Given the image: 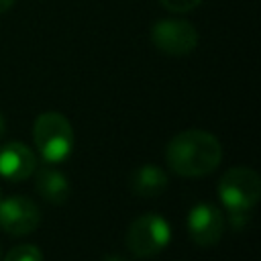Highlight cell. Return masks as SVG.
Instances as JSON below:
<instances>
[{
    "instance_id": "obj_1",
    "label": "cell",
    "mask_w": 261,
    "mask_h": 261,
    "mask_svg": "<svg viewBox=\"0 0 261 261\" xmlns=\"http://www.w3.org/2000/svg\"><path fill=\"white\" fill-rule=\"evenodd\" d=\"M222 159L220 141L202 128L177 133L165 147V161L181 177H202L218 167Z\"/></svg>"
},
{
    "instance_id": "obj_2",
    "label": "cell",
    "mask_w": 261,
    "mask_h": 261,
    "mask_svg": "<svg viewBox=\"0 0 261 261\" xmlns=\"http://www.w3.org/2000/svg\"><path fill=\"white\" fill-rule=\"evenodd\" d=\"M218 196L234 228H243L261 196L259 173L251 167H230L218 181Z\"/></svg>"
},
{
    "instance_id": "obj_3",
    "label": "cell",
    "mask_w": 261,
    "mask_h": 261,
    "mask_svg": "<svg viewBox=\"0 0 261 261\" xmlns=\"http://www.w3.org/2000/svg\"><path fill=\"white\" fill-rule=\"evenodd\" d=\"M33 141L47 163H59L67 159L73 149L71 122L59 112H43L35 118Z\"/></svg>"
},
{
    "instance_id": "obj_4",
    "label": "cell",
    "mask_w": 261,
    "mask_h": 261,
    "mask_svg": "<svg viewBox=\"0 0 261 261\" xmlns=\"http://www.w3.org/2000/svg\"><path fill=\"white\" fill-rule=\"evenodd\" d=\"M169 239V222L159 214H143L135 218L126 230V247L139 259L157 255L167 247Z\"/></svg>"
},
{
    "instance_id": "obj_5",
    "label": "cell",
    "mask_w": 261,
    "mask_h": 261,
    "mask_svg": "<svg viewBox=\"0 0 261 261\" xmlns=\"http://www.w3.org/2000/svg\"><path fill=\"white\" fill-rule=\"evenodd\" d=\"M198 31L184 18H161L151 27L153 45L165 55H188L198 47Z\"/></svg>"
},
{
    "instance_id": "obj_6",
    "label": "cell",
    "mask_w": 261,
    "mask_h": 261,
    "mask_svg": "<svg viewBox=\"0 0 261 261\" xmlns=\"http://www.w3.org/2000/svg\"><path fill=\"white\" fill-rule=\"evenodd\" d=\"M41 222L39 206L24 196H10L0 200V228L8 234H29Z\"/></svg>"
},
{
    "instance_id": "obj_7",
    "label": "cell",
    "mask_w": 261,
    "mask_h": 261,
    "mask_svg": "<svg viewBox=\"0 0 261 261\" xmlns=\"http://www.w3.org/2000/svg\"><path fill=\"white\" fill-rule=\"evenodd\" d=\"M188 232L200 247H214L224 232V214L214 204H196L188 214Z\"/></svg>"
},
{
    "instance_id": "obj_8",
    "label": "cell",
    "mask_w": 261,
    "mask_h": 261,
    "mask_svg": "<svg viewBox=\"0 0 261 261\" xmlns=\"http://www.w3.org/2000/svg\"><path fill=\"white\" fill-rule=\"evenodd\" d=\"M37 167V157L20 141L6 143L0 147V175L8 181H22L29 175H33Z\"/></svg>"
},
{
    "instance_id": "obj_9",
    "label": "cell",
    "mask_w": 261,
    "mask_h": 261,
    "mask_svg": "<svg viewBox=\"0 0 261 261\" xmlns=\"http://www.w3.org/2000/svg\"><path fill=\"white\" fill-rule=\"evenodd\" d=\"M167 188V175L155 165H143L130 175V190L141 198H155Z\"/></svg>"
},
{
    "instance_id": "obj_10",
    "label": "cell",
    "mask_w": 261,
    "mask_h": 261,
    "mask_svg": "<svg viewBox=\"0 0 261 261\" xmlns=\"http://www.w3.org/2000/svg\"><path fill=\"white\" fill-rule=\"evenodd\" d=\"M37 192L51 204H63L69 196V181L67 177L57 169H41L35 179Z\"/></svg>"
},
{
    "instance_id": "obj_11",
    "label": "cell",
    "mask_w": 261,
    "mask_h": 261,
    "mask_svg": "<svg viewBox=\"0 0 261 261\" xmlns=\"http://www.w3.org/2000/svg\"><path fill=\"white\" fill-rule=\"evenodd\" d=\"M4 261H43V253L39 251V247L29 245V243H22V245L12 247L6 253Z\"/></svg>"
},
{
    "instance_id": "obj_12",
    "label": "cell",
    "mask_w": 261,
    "mask_h": 261,
    "mask_svg": "<svg viewBox=\"0 0 261 261\" xmlns=\"http://www.w3.org/2000/svg\"><path fill=\"white\" fill-rule=\"evenodd\" d=\"M159 2L169 12H190L202 4V0H159Z\"/></svg>"
},
{
    "instance_id": "obj_13",
    "label": "cell",
    "mask_w": 261,
    "mask_h": 261,
    "mask_svg": "<svg viewBox=\"0 0 261 261\" xmlns=\"http://www.w3.org/2000/svg\"><path fill=\"white\" fill-rule=\"evenodd\" d=\"M12 4H14V0H0V14H2V12H6Z\"/></svg>"
},
{
    "instance_id": "obj_14",
    "label": "cell",
    "mask_w": 261,
    "mask_h": 261,
    "mask_svg": "<svg viewBox=\"0 0 261 261\" xmlns=\"http://www.w3.org/2000/svg\"><path fill=\"white\" fill-rule=\"evenodd\" d=\"M104 261H128V259H124V257H120V255H106Z\"/></svg>"
},
{
    "instance_id": "obj_15",
    "label": "cell",
    "mask_w": 261,
    "mask_h": 261,
    "mask_svg": "<svg viewBox=\"0 0 261 261\" xmlns=\"http://www.w3.org/2000/svg\"><path fill=\"white\" fill-rule=\"evenodd\" d=\"M2 130H4V120H2V116H0V135H2Z\"/></svg>"
},
{
    "instance_id": "obj_16",
    "label": "cell",
    "mask_w": 261,
    "mask_h": 261,
    "mask_svg": "<svg viewBox=\"0 0 261 261\" xmlns=\"http://www.w3.org/2000/svg\"><path fill=\"white\" fill-rule=\"evenodd\" d=\"M0 200H2V190H0Z\"/></svg>"
}]
</instances>
